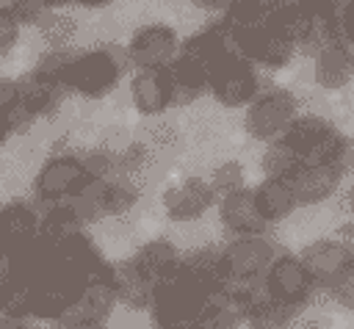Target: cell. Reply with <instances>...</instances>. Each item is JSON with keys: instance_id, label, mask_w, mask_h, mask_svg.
Returning a JSON list of instances; mask_svg holds the SVG:
<instances>
[{"instance_id": "1", "label": "cell", "mask_w": 354, "mask_h": 329, "mask_svg": "<svg viewBox=\"0 0 354 329\" xmlns=\"http://www.w3.org/2000/svg\"><path fill=\"white\" fill-rule=\"evenodd\" d=\"M127 64H130L127 50H119V47L75 53L69 61L64 86H66V91H75L86 100H102L105 94H111L119 86Z\"/></svg>"}, {"instance_id": "2", "label": "cell", "mask_w": 354, "mask_h": 329, "mask_svg": "<svg viewBox=\"0 0 354 329\" xmlns=\"http://www.w3.org/2000/svg\"><path fill=\"white\" fill-rule=\"evenodd\" d=\"M88 171L80 160V155L72 152H53L50 158L41 160V166L33 174L30 182V202L44 210L50 205H61L69 202L86 182H88Z\"/></svg>"}, {"instance_id": "3", "label": "cell", "mask_w": 354, "mask_h": 329, "mask_svg": "<svg viewBox=\"0 0 354 329\" xmlns=\"http://www.w3.org/2000/svg\"><path fill=\"white\" fill-rule=\"evenodd\" d=\"M282 141L301 158V163H343V135L318 116H296Z\"/></svg>"}, {"instance_id": "4", "label": "cell", "mask_w": 354, "mask_h": 329, "mask_svg": "<svg viewBox=\"0 0 354 329\" xmlns=\"http://www.w3.org/2000/svg\"><path fill=\"white\" fill-rule=\"evenodd\" d=\"M210 94L224 108H241L252 105L257 91V72L249 58L238 55L235 50L227 53L213 69H210Z\"/></svg>"}, {"instance_id": "5", "label": "cell", "mask_w": 354, "mask_h": 329, "mask_svg": "<svg viewBox=\"0 0 354 329\" xmlns=\"http://www.w3.org/2000/svg\"><path fill=\"white\" fill-rule=\"evenodd\" d=\"M296 122V100L285 88L260 91L246 111V133L257 141H277Z\"/></svg>"}, {"instance_id": "6", "label": "cell", "mask_w": 354, "mask_h": 329, "mask_svg": "<svg viewBox=\"0 0 354 329\" xmlns=\"http://www.w3.org/2000/svg\"><path fill=\"white\" fill-rule=\"evenodd\" d=\"M277 246L266 235L254 238H230L221 246V260H224V274L227 285L230 282H246V279H260L277 260ZM224 285V288H227Z\"/></svg>"}, {"instance_id": "7", "label": "cell", "mask_w": 354, "mask_h": 329, "mask_svg": "<svg viewBox=\"0 0 354 329\" xmlns=\"http://www.w3.org/2000/svg\"><path fill=\"white\" fill-rule=\"evenodd\" d=\"M177 55H180V39L163 22L141 25L127 44V58L138 69H166Z\"/></svg>"}, {"instance_id": "8", "label": "cell", "mask_w": 354, "mask_h": 329, "mask_svg": "<svg viewBox=\"0 0 354 329\" xmlns=\"http://www.w3.org/2000/svg\"><path fill=\"white\" fill-rule=\"evenodd\" d=\"M266 285L271 290V299H277L282 304H290L296 310H304L310 304L313 293L318 290L299 254L296 257L293 254H279L271 263V268L266 271Z\"/></svg>"}, {"instance_id": "9", "label": "cell", "mask_w": 354, "mask_h": 329, "mask_svg": "<svg viewBox=\"0 0 354 329\" xmlns=\"http://www.w3.org/2000/svg\"><path fill=\"white\" fill-rule=\"evenodd\" d=\"M216 191L210 185V180L205 177H185L174 185H169L160 196V207L166 213L169 221L185 224V221H196L202 218L213 205H216Z\"/></svg>"}, {"instance_id": "10", "label": "cell", "mask_w": 354, "mask_h": 329, "mask_svg": "<svg viewBox=\"0 0 354 329\" xmlns=\"http://www.w3.org/2000/svg\"><path fill=\"white\" fill-rule=\"evenodd\" d=\"M299 257H301L307 274L313 276L315 288L329 290L337 282V276L354 263V249L337 238H321V241L307 243Z\"/></svg>"}, {"instance_id": "11", "label": "cell", "mask_w": 354, "mask_h": 329, "mask_svg": "<svg viewBox=\"0 0 354 329\" xmlns=\"http://www.w3.org/2000/svg\"><path fill=\"white\" fill-rule=\"evenodd\" d=\"M218 221L230 238H254L268 232V221L254 202V188H241L218 199Z\"/></svg>"}, {"instance_id": "12", "label": "cell", "mask_w": 354, "mask_h": 329, "mask_svg": "<svg viewBox=\"0 0 354 329\" xmlns=\"http://www.w3.org/2000/svg\"><path fill=\"white\" fill-rule=\"evenodd\" d=\"M39 218L41 210L25 199L0 207V249L6 257L28 249L39 238Z\"/></svg>"}, {"instance_id": "13", "label": "cell", "mask_w": 354, "mask_h": 329, "mask_svg": "<svg viewBox=\"0 0 354 329\" xmlns=\"http://www.w3.org/2000/svg\"><path fill=\"white\" fill-rule=\"evenodd\" d=\"M343 180V163H304L293 177H288L299 207L318 205L329 199Z\"/></svg>"}, {"instance_id": "14", "label": "cell", "mask_w": 354, "mask_h": 329, "mask_svg": "<svg viewBox=\"0 0 354 329\" xmlns=\"http://www.w3.org/2000/svg\"><path fill=\"white\" fill-rule=\"evenodd\" d=\"M130 100L141 116H158L171 105V80L166 69H138L130 77Z\"/></svg>"}, {"instance_id": "15", "label": "cell", "mask_w": 354, "mask_h": 329, "mask_svg": "<svg viewBox=\"0 0 354 329\" xmlns=\"http://www.w3.org/2000/svg\"><path fill=\"white\" fill-rule=\"evenodd\" d=\"M171 80V105H188L194 102L205 88H210V66L199 58L180 50V55L166 66Z\"/></svg>"}, {"instance_id": "16", "label": "cell", "mask_w": 354, "mask_h": 329, "mask_svg": "<svg viewBox=\"0 0 354 329\" xmlns=\"http://www.w3.org/2000/svg\"><path fill=\"white\" fill-rule=\"evenodd\" d=\"M130 260H133V265H136L147 279H152V282L160 288L166 279H171V276L177 274V268H180V263H183V254H180V249H177L169 238H152V241L141 243V246L130 254Z\"/></svg>"}, {"instance_id": "17", "label": "cell", "mask_w": 354, "mask_h": 329, "mask_svg": "<svg viewBox=\"0 0 354 329\" xmlns=\"http://www.w3.org/2000/svg\"><path fill=\"white\" fill-rule=\"evenodd\" d=\"M116 293H119V304L136 312H149L158 285L152 279H147L130 257H124L122 263H116Z\"/></svg>"}, {"instance_id": "18", "label": "cell", "mask_w": 354, "mask_h": 329, "mask_svg": "<svg viewBox=\"0 0 354 329\" xmlns=\"http://www.w3.org/2000/svg\"><path fill=\"white\" fill-rule=\"evenodd\" d=\"M19 80V102L36 116V119H53L58 113V108L64 105L66 88L55 86V83H44L36 80L30 72L17 77Z\"/></svg>"}, {"instance_id": "19", "label": "cell", "mask_w": 354, "mask_h": 329, "mask_svg": "<svg viewBox=\"0 0 354 329\" xmlns=\"http://www.w3.org/2000/svg\"><path fill=\"white\" fill-rule=\"evenodd\" d=\"M354 75V53L346 44L329 41L315 55V80L324 88H340Z\"/></svg>"}, {"instance_id": "20", "label": "cell", "mask_w": 354, "mask_h": 329, "mask_svg": "<svg viewBox=\"0 0 354 329\" xmlns=\"http://www.w3.org/2000/svg\"><path fill=\"white\" fill-rule=\"evenodd\" d=\"M254 202H257V207H260V213H263V218H266L268 224L285 221V218L299 207L290 182H288V180H271V177H266V180L254 188Z\"/></svg>"}, {"instance_id": "21", "label": "cell", "mask_w": 354, "mask_h": 329, "mask_svg": "<svg viewBox=\"0 0 354 329\" xmlns=\"http://www.w3.org/2000/svg\"><path fill=\"white\" fill-rule=\"evenodd\" d=\"M83 224L80 218L75 216V210L69 207V202H61V205H50L41 210V218H39V235L53 241V243H61L66 241L69 235L80 232Z\"/></svg>"}, {"instance_id": "22", "label": "cell", "mask_w": 354, "mask_h": 329, "mask_svg": "<svg viewBox=\"0 0 354 329\" xmlns=\"http://www.w3.org/2000/svg\"><path fill=\"white\" fill-rule=\"evenodd\" d=\"M0 315L11 321H30V285L11 276L0 285Z\"/></svg>"}, {"instance_id": "23", "label": "cell", "mask_w": 354, "mask_h": 329, "mask_svg": "<svg viewBox=\"0 0 354 329\" xmlns=\"http://www.w3.org/2000/svg\"><path fill=\"white\" fill-rule=\"evenodd\" d=\"M260 166H263L266 177H271V180H288V177H293L304 163H301V158H299L282 138H277V141H271V144L266 147V152H263V158H260Z\"/></svg>"}, {"instance_id": "24", "label": "cell", "mask_w": 354, "mask_h": 329, "mask_svg": "<svg viewBox=\"0 0 354 329\" xmlns=\"http://www.w3.org/2000/svg\"><path fill=\"white\" fill-rule=\"evenodd\" d=\"M138 202V185L133 177H111L105 180V213L108 218H119L130 213Z\"/></svg>"}, {"instance_id": "25", "label": "cell", "mask_w": 354, "mask_h": 329, "mask_svg": "<svg viewBox=\"0 0 354 329\" xmlns=\"http://www.w3.org/2000/svg\"><path fill=\"white\" fill-rule=\"evenodd\" d=\"M299 312H301V310L271 299L266 307H260L257 312H252V315L246 318V329H290V323L296 321Z\"/></svg>"}, {"instance_id": "26", "label": "cell", "mask_w": 354, "mask_h": 329, "mask_svg": "<svg viewBox=\"0 0 354 329\" xmlns=\"http://www.w3.org/2000/svg\"><path fill=\"white\" fill-rule=\"evenodd\" d=\"M72 55H75V53H69V50H44V53L39 55V61L33 64L30 75H33L36 80L64 86V80H66V69H69ZM64 88H66V86H64Z\"/></svg>"}, {"instance_id": "27", "label": "cell", "mask_w": 354, "mask_h": 329, "mask_svg": "<svg viewBox=\"0 0 354 329\" xmlns=\"http://www.w3.org/2000/svg\"><path fill=\"white\" fill-rule=\"evenodd\" d=\"M39 33L41 39L50 44V50H66L72 33H75V22L72 17H64V14H55L50 11L41 22H39Z\"/></svg>"}, {"instance_id": "28", "label": "cell", "mask_w": 354, "mask_h": 329, "mask_svg": "<svg viewBox=\"0 0 354 329\" xmlns=\"http://www.w3.org/2000/svg\"><path fill=\"white\" fill-rule=\"evenodd\" d=\"M210 185H213V191H216V196H218V199H224V196H230V194H235V191L246 188L243 166H241V163H235V160H224V163L213 171Z\"/></svg>"}, {"instance_id": "29", "label": "cell", "mask_w": 354, "mask_h": 329, "mask_svg": "<svg viewBox=\"0 0 354 329\" xmlns=\"http://www.w3.org/2000/svg\"><path fill=\"white\" fill-rule=\"evenodd\" d=\"M22 22L11 11V6H0V55H8L19 41Z\"/></svg>"}, {"instance_id": "30", "label": "cell", "mask_w": 354, "mask_h": 329, "mask_svg": "<svg viewBox=\"0 0 354 329\" xmlns=\"http://www.w3.org/2000/svg\"><path fill=\"white\" fill-rule=\"evenodd\" d=\"M11 11L19 17L22 25H39L53 8H50V0H11L8 3Z\"/></svg>"}, {"instance_id": "31", "label": "cell", "mask_w": 354, "mask_h": 329, "mask_svg": "<svg viewBox=\"0 0 354 329\" xmlns=\"http://www.w3.org/2000/svg\"><path fill=\"white\" fill-rule=\"evenodd\" d=\"M329 296H332V301H337L340 307H346V310H354V263L337 276V282L326 290Z\"/></svg>"}, {"instance_id": "32", "label": "cell", "mask_w": 354, "mask_h": 329, "mask_svg": "<svg viewBox=\"0 0 354 329\" xmlns=\"http://www.w3.org/2000/svg\"><path fill=\"white\" fill-rule=\"evenodd\" d=\"M19 105V80L17 77H0V113H11Z\"/></svg>"}, {"instance_id": "33", "label": "cell", "mask_w": 354, "mask_h": 329, "mask_svg": "<svg viewBox=\"0 0 354 329\" xmlns=\"http://www.w3.org/2000/svg\"><path fill=\"white\" fill-rule=\"evenodd\" d=\"M50 329H111V326L105 321H91V318L77 315V312H66L64 318L50 323Z\"/></svg>"}, {"instance_id": "34", "label": "cell", "mask_w": 354, "mask_h": 329, "mask_svg": "<svg viewBox=\"0 0 354 329\" xmlns=\"http://www.w3.org/2000/svg\"><path fill=\"white\" fill-rule=\"evenodd\" d=\"M196 8H207V11H216V8H224L230 6V0H191Z\"/></svg>"}, {"instance_id": "35", "label": "cell", "mask_w": 354, "mask_h": 329, "mask_svg": "<svg viewBox=\"0 0 354 329\" xmlns=\"http://www.w3.org/2000/svg\"><path fill=\"white\" fill-rule=\"evenodd\" d=\"M11 135H14V133H11V124H8V116H3V113H0V147H3V144H6V141H8Z\"/></svg>"}, {"instance_id": "36", "label": "cell", "mask_w": 354, "mask_h": 329, "mask_svg": "<svg viewBox=\"0 0 354 329\" xmlns=\"http://www.w3.org/2000/svg\"><path fill=\"white\" fill-rule=\"evenodd\" d=\"M77 6H83V8H102V6H108L111 0H75Z\"/></svg>"}, {"instance_id": "37", "label": "cell", "mask_w": 354, "mask_h": 329, "mask_svg": "<svg viewBox=\"0 0 354 329\" xmlns=\"http://www.w3.org/2000/svg\"><path fill=\"white\" fill-rule=\"evenodd\" d=\"M346 207H348V213H351V218H354V182H351V188H348V196H346Z\"/></svg>"}, {"instance_id": "38", "label": "cell", "mask_w": 354, "mask_h": 329, "mask_svg": "<svg viewBox=\"0 0 354 329\" xmlns=\"http://www.w3.org/2000/svg\"><path fill=\"white\" fill-rule=\"evenodd\" d=\"M17 329H44L41 323H36V321H25V323H19Z\"/></svg>"}, {"instance_id": "39", "label": "cell", "mask_w": 354, "mask_h": 329, "mask_svg": "<svg viewBox=\"0 0 354 329\" xmlns=\"http://www.w3.org/2000/svg\"><path fill=\"white\" fill-rule=\"evenodd\" d=\"M174 329H205V326L196 321V323H185V326H174Z\"/></svg>"}, {"instance_id": "40", "label": "cell", "mask_w": 354, "mask_h": 329, "mask_svg": "<svg viewBox=\"0 0 354 329\" xmlns=\"http://www.w3.org/2000/svg\"><path fill=\"white\" fill-rule=\"evenodd\" d=\"M3 260H8V257H6V254H3V249H0V263H3Z\"/></svg>"}]
</instances>
